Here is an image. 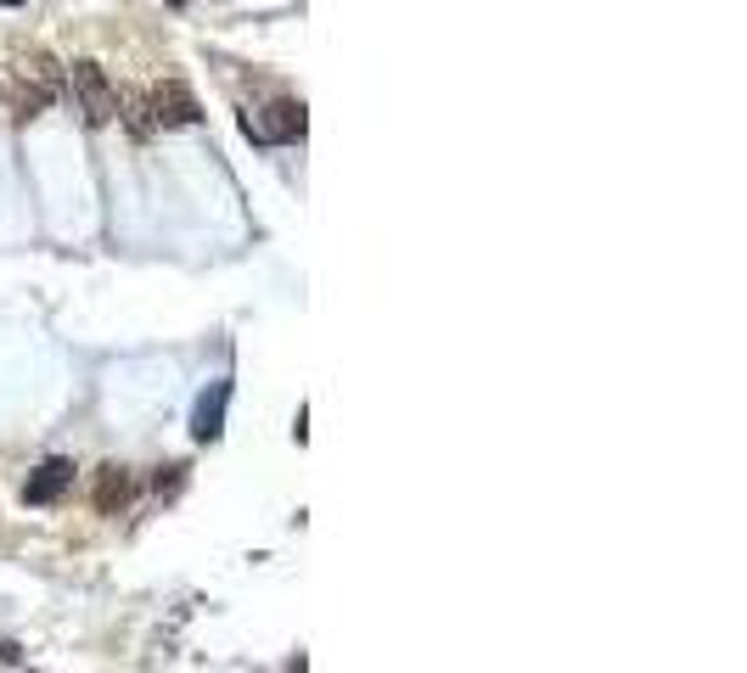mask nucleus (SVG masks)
<instances>
[{
	"label": "nucleus",
	"mask_w": 747,
	"mask_h": 673,
	"mask_svg": "<svg viewBox=\"0 0 747 673\" xmlns=\"http://www.w3.org/2000/svg\"><path fill=\"white\" fill-rule=\"evenodd\" d=\"M129 499H136V478H129L124 466H102V471H96V511L118 517Z\"/></svg>",
	"instance_id": "423d86ee"
},
{
	"label": "nucleus",
	"mask_w": 747,
	"mask_h": 673,
	"mask_svg": "<svg viewBox=\"0 0 747 673\" xmlns=\"http://www.w3.org/2000/svg\"><path fill=\"white\" fill-rule=\"evenodd\" d=\"M203 118V107H198V96H191L180 79H164L152 90V124H175V129H186V124H198Z\"/></svg>",
	"instance_id": "20e7f679"
},
{
	"label": "nucleus",
	"mask_w": 747,
	"mask_h": 673,
	"mask_svg": "<svg viewBox=\"0 0 747 673\" xmlns=\"http://www.w3.org/2000/svg\"><path fill=\"white\" fill-rule=\"evenodd\" d=\"M68 488H74V460H68V455H51V460H40L35 471H28L23 499H28V505H56Z\"/></svg>",
	"instance_id": "7ed1b4c3"
},
{
	"label": "nucleus",
	"mask_w": 747,
	"mask_h": 673,
	"mask_svg": "<svg viewBox=\"0 0 747 673\" xmlns=\"http://www.w3.org/2000/svg\"><path fill=\"white\" fill-rule=\"evenodd\" d=\"M46 101H51V90L40 85V90H23V118H35L40 107H46Z\"/></svg>",
	"instance_id": "6e6552de"
},
{
	"label": "nucleus",
	"mask_w": 747,
	"mask_h": 673,
	"mask_svg": "<svg viewBox=\"0 0 747 673\" xmlns=\"http://www.w3.org/2000/svg\"><path fill=\"white\" fill-rule=\"evenodd\" d=\"M304 129H309L304 101H270V107H258V113H248V118H242V135H248V141H258V147H287V141H304Z\"/></svg>",
	"instance_id": "f257e3e1"
},
{
	"label": "nucleus",
	"mask_w": 747,
	"mask_h": 673,
	"mask_svg": "<svg viewBox=\"0 0 747 673\" xmlns=\"http://www.w3.org/2000/svg\"><path fill=\"white\" fill-rule=\"evenodd\" d=\"M124 118H129V129H136V135H147V129H152V113H147V101H124Z\"/></svg>",
	"instance_id": "0eeeda50"
},
{
	"label": "nucleus",
	"mask_w": 747,
	"mask_h": 673,
	"mask_svg": "<svg viewBox=\"0 0 747 673\" xmlns=\"http://www.w3.org/2000/svg\"><path fill=\"white\" fill-rule=\"evenodd\" d=\"M0 7H23V0H0Z\"/></svg>",
	"instance_id": "1a4fd4ad"
},
{
	"label": "nucleus",
	"mask_w": 747,
	"mask_h": 673,
	"mask_svg": "<svg viewBox=\"0 0 747 673\" xmlns=\"http://www.w3.org/2000/svg\"><path fill=\"white\" fill-rule=\"evenodd\" d=\"M225 404H231V382H214V388L198 398V410H191V437H198V444H219Z\"/></svg>",
	"instance_id": "39448f33"
},
{
	"label": "nucleus",
	"mask_w": 747,
	"mask_h": 673,
	"mask_svg": "<svg viewBox=\"0 0 747 673\" xmlns=\"http://www.w3.org/2000/svg\"><path fill=\"white\" fill-rule=\"evenodd\" d=\"M68 79H74V96H79V107H85L90 124H113L118 118V90L102 74V62H74Z\"/></svg>",
	"instance_id": "f03ea898"
}]
</instances>
